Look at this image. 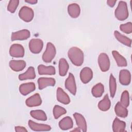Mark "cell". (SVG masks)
<instances>
[{"mask_svg": "<svg viewBox=\"0 0 132 132\" xmlns=\"http://www.w3.org/2000/svg\"><path fill=\"white\" fill-rule=\"evenodd\" d=\"M120 30L127 34H129L132 32V23L127 22L125 24H122L120 26Z\"/></svg>", "mask_w": 132, "mask_h": 132, "instance_id": "e575fe53", "label": "cell"}, {"mask_svg": "<svg viewBox=\"0 0 132 132\" xmlns=\"http://www.w3.org/2000/svg\"><path fill=\"white\" fill-rule=\"evenodd\" d=\"M116 18L119 21H124L128 17V10L127 4L124 1H120L114 11Z\"/></svg>", "mask_w": 132, "mask_h": 132, "instance_id": "7a4b0ae2", "label": "cell"}, {"mask_svg": "<svg viewBox=\"0 0 132 132\" xmlns=\"http://www.w3.org/2000/svg\"><path fill=\"white\" fill-rule=\"evenodd\" d=\"M36 77L35 70L34 67H29L27 71L19 75V79L20 80H25L27 79H35Z\"/></svg>", "mask_w": 132, "mask_h": 132, "instance_id": "44dd1931", "label": "cell"}, {"mask_svg": "<svg viewBox=\"0 0 132 132\" xmlns=\"http://www.w3.org/2000/svg\"><path fill=\"white\" fill-rule=\"evenodd\" d=\"M111 106V102L108 94H106L104 98L98 102V108L100 110L103 111L108 110Z\"/></svg>", "mask_w": 132, "mask_h": 132, "instance_id": "484cf974", "label": "cell"}, {"mask_svg": "<svg viewBox=\"0 0 132 132\" xmlns=\"http://www.w3.org/2000/svg\"><path fill=\"white\" fill-rule=\"evenodd\" d=\"M38 72L39 75H53L56 73V70L53 66H45L43 64H39L38 67Z\"/></svg>", "mask_w": 132, "mask_h": 132, "instance_id": "d6986e66", "label": "cell"}, {"mask_svg": "<svg viewBox=\"0 0 132 132\" xmlns=\"http://www.w3.org/2000/svg\"><path fill=\"white\" fill-rule=\"evenodd\" d=\"M57 100L60 103L68 105L70 103V98L69 95L61 88H58L56 92Z\"/></svg>", "mask_w": 132, "mask_h": 132, "instance_id": "ac0fdd59", "label": "cell"}, {"mask_svg": "<svg viewBox=\"0 0 132 132\" xmlns=\"http://www.w3.org/2000/svg\"><path fill=\"white\" fill-rule=\"evenodd\" d=\"M117 90L116 80L113 75L111 74L109 77V91L111 97H113L115 95Z\"/></svg>", "mask_w": 132, "mask_h": 132, "instance_id": "4dcf8cb0", "label": "cell"}, {"mask_svg": "<svg viewBox=\"0 0 132 132\" xmlns=\"http://www.w3.org/2000/svg\"><path fill=\"white\" fill-rule=\"evenodd\" d=\"M25 103L26 105L29 107L39 106L42 104V99L39 93H35L27 98Z\"/></svg>", "mask_w": 132, "mask_h": 132, "instance_id": "7c38bea8", "label": "cell"}, {"mask_svg": "<svg viewBox=\"0 0 132 132\" xmlns=\"http://www.w3.org/2000/svg\"><path fill=\"white\" fill-rule=\"evenodd\" d=\"M20 1L19 0H10L7 6V10L10 13H13L15 11Z\"/></svg>", "mask_w": 132, "mask_h": 132, "instance_id": "836d02e7", "label": "cell"}, {"mask_svg": "<svg viewBox=\"0 0 132 132\" xmlns=\"http://www.w3.org/2000/svg\"><path fill=\"white\" fill-rule=\"evenodd\" d=\"M119 81L122 85L127 86L131 81V74L130 72L126 69L121 70L119 73Z\"/></svg>", "mask_w": 132, "mask_h": 132, "instance_id": "4fadbf2b", "label": "cell"}, {"mask_svg": "<svg viewBox=\"0 0 132 132\" xmlns=\"http://www.w3.org/2000/svg\"><path fill=\"white\" fill-rule=\"evenodd\" d=\"M68 12L71 18H77L80 13V7L76 3L71 4L68 7Z\"/></svg>", "mask_w": 132, "mask_h": 132, "instance_id": "ffe728a7", "label": "cell"}, {"mask_svg": "<svg viewBox=\"0 0 132 132\" xmlns=\"http://www.w3.org/2000/svg\"><path fill=\"white\" fill-rule=\"evenodd\" d=\"M30 36V32L27 29H22L11 34V40H24L29 38Z\"/></svg>", "mask_w": 132, "mask_h": 132, "instance_id": "9c48e42d", "label": "cell"}, {"mask_svg": "<svg viewBox=\"0 0 132 132\" xmlns=\"http://www.w3.org/2000/svg\"><path fill=\"white\" fill-rule=\"evenodd\" d=\"M81 131V130L79 128H78V127L75 128H74V129H73V130H71V131Z\"/></svg>", "mask_w": 132, "mask_h": 132, "instance_id": "f35d334b", "label": "cell"}, {"mask_svg": "<svg viewBox=\"0 0 132 132\" xmlns=\"http://www.w3.org/2000/svg\"><path fill=\"white\" fill-rule=\"evenodd\" d=\"M67 110L63 107L59 105H55L53 108V116L55 119H57L61 116L65 114Z\"/></svg>", "mask_w": 132, "mask_h": 132, "instance_id": "1f68e13d", "label": "cell"}, {"mask_svg": "<svg viewBox=\"0 0 132 132\" xmlns=\"http://www.w3.org/2000/svg\"><path fill=\"white\" fill-rule=\"evenodd\" d=\"M28 124L29 128L34 131H49L51 129V127L48 125L37 123L31 120L28 121Z\"/></svg>", "mask_w": 132, "mask_h": 132, "instance_id": "8fae6325", "label": "cell"}, {"mask_svg": "<svg viewBox=\"0 0 132 132\" xmlns=\"http://www.w3.org/2000/svg\"><path fill=\"white\" fill-rule=\"evenodd\" d=\"M126 123L116 118L112 123V130L114 132H121L125 131Z\"/></svg>", "mask_w": 132, "mask_h": 132, "instance_id": "cb8c5ba5", "label": "cell"}, {"mask_svg": "<svg viewBox=\"0 0 132 132\" xmlns=\"http://www.w3.org/2000/svg\"><path fill=\"white\" fill-rule=\"evenodd\" d=\"M99 67L102 72H107L109 70L110 66V60L108 56L105 53H101L97 59Z\"/></svg>", "mask_w": 132, "mask_h": 132, "instance_id": "5b68a950", "label": "cell"}, {"mask_svg": "<svg viewBox=\"0 0 132 132\" xmlns=\"http://www.w3.org/2000/svg\"><path fill=\"white\" fill-rule=\"evenodd\" d=\"M74 118L75 120L76 124L78 128L82 131H86L87 129V122L84 117L79 113H74L73 114Z\"/></svg>", "mask_w": 132, "mask_h": 132, "instance_id": "9a60e30c", "label": "cell"}, {"mask_svg": "<svg viewBox=\"0 0 132 132\" xmlns=\"http://www.w3.org/2000/svg\"><path fill=\"white\" fill-rule=\"evenodd\" d=\"M26 64V62L23 60H11L9 63L10 68L15 72L22 71L25 68Z\"/></svg>", "mask_w": 132, "mask_h": 132, "instance_id": "e0dca14e", "label": "cell"}, {"mask_svg": "<svg viewBox=\"0 0 132 132\" xmlns=\"http://www.w3.org/2000/svg\"><path fill=\"white\" fill-rule=\"evenodd\" d=\"M69 69V65L64 58H61L59 61V74L61 76L66 75Z\"/></svg>", "mask_w": 132, "mask_h": 132, "instance_id": "83f0119b", "label": "cell"}, {"mask_svg": "<svg viewBox=\"0 0 132 132\" xmlns=\"http://www.w3.org/2000/svg\"><path fill=\"white\" fill-rule=\"evenodd\" d=\"M65 88L73 95H75L77 91L75 79L73 74L70 73L68 77L65 81Z\"/></svg>", "mask_w": 132, "mask_h": 132, "instance_id": "ba28073f", "label": "cell"}, {"mask_svg": "<svg viewBox=\"0 0 132 132\" xmlns=\"http://www.w3.org/2000/svg\"><path fill=\"white\" fill-rule=\"evenodd\" d=\"M114 111L116 115L121 118H126L128 116L127 107L124 106L120 102H117L114 107Z\"/></svg>", "mask_w": 132, "mask_h": 132, "instance_id": "603a6c76", "label": "cell"}, {"mask_svg": "<svg viewBox=\"0 0 132 132\" xmlns=\"http://www.w3.org/2000/svg\"><path fill=\"white\" fill-rule=\"evenodd\" d=\"M56 54V49L54 45L51 42H48L46 44V50L42 55V60L46 63L51 62Z\"/></svg>", "mask_w": 132, "mask_h": 132, "instance_id": "3957f363", "label": "cell"}, {"mask_svg": "<svg viewBox=\"0 0 132 132\" xmlns=\"http://www.w3.org/2000/svg\"><path fill=\"white\" fill-rule=\"evenodd\" d=\"M28 46L31 53L33 54H39L42 50L43 42L40 39H32L30 40Z\"/></svg>", "mask_w": 132, "mask_h": 132, "instance_id": "8992f818", "label": "cell"}, {"mask_svg": "<svg viewBox=\"0 0 132 132\" xmlns=\"http://www.w3.org/2000/svg\"><path fill=\"white\" fill-rule=\"evenodd\" d=\"M36 89V85L32 82L21 84L19 87L20 92L23 95H27Z\"/></svg>", "mask_w": 132, "mask_h": 132, "instance_id": "2e32d148", "label": "cell"}, {"mask_svg": "<svg viewBox=\"0 0 132 132\" xmlns=\"http://www.w3.org/2000/svg\"><path fill=\"white\" fill-rule=\"evenodd\" d=\"M15 131H18V132H27V130L23 126H17L15 127Z\"/></svg>", "mask_w": 132, "mask_h": 132, "instance_id": "d590c367", "label": "cell"}, {"mask_svg": "<svg viewBox=\"0 0 132 132\" xmlns=\"http://www.w3.org/2000/svg\"><path fill=\"white\" fill-rule=\"evenodd\" d=\"M116 2H117L116 0H114V1L108 0V1H107V5H108L109 7H113L115 5V4H116Z\"/></svg>", "mask_w": 132, "mask_h": 132, "instance_id": "8d00e7d4", "label": "cell"}, {"mask_svg": "<svg viewBox=\"0 0 132 132\" xmlns=\"http://www.w3.org/2000/svg\"><path fill=\"white\" fill-rule=\"evenodd\" d=\"M113 34L115 38L117 39V40L119 42H120V43H122L123 44L127 46H128V47L131 46V40L130 38L121 34L120 32H119L117 30H115Z\"/></svg>", "mask_w": 132, "mask_h": 132, "instance_id": "d4e9b609", "label": "cell"}, {"mask_svg": "<svg viewBox=\"0 0 132 132\" xmlns=\"http://www.w3.org/2000/svg\"><path fill=\"white\" fill-rule=\"evenodd\" d=\"M93 78L92 70L88 67L84 68L80 72V78L84 84H87Z\"/></svg>", "mask_w": 132, "mask_h": 132, "instance_id": "30bf717a", "label": "cell"}, {"mask_svg": "<svg viewBox=\"0 0 132 132\" xmlns=\"http://www.w3.org/2000/svg\"><path fill=\"white\" fill-rule=\"evenodd\" d=\"M60 128L63 130L71 129L73 126V122L70 117H65L61 120L59 122Z\"/></svg>", "mask_w": 132, "mask_h": 132, "instance_id": "7402d4cb", "label": "cell"}, {"mask_svg": "<svg viewBox=\"0 0 132 132\" xmlns=\"http://www.w3.org/2000/svg\"><path fill=\"white\" fill-rule=\"evenodd\" d=\"M68 56L71 62L77 67L81 65L84 62V55L81 49L77 47H71L68 52Z\"/></svg>", "mask_w": 132, "mask_h": 132, "instance_id": "6da1fadb", "label": "cell"}, {"mask_svg": "<svg viewBox=\"0 0 132 132\" xmlns=\"http://www.w3.org/2000/svg\"><path fill=\"white\" fill-rule=\"evenodd\" d=\"M30 114L33 118L39 121H46L47 117L44 111L42 110H34L30 112Z\"/></svg>", "mask_w": 132, "mask_h": 132, "instance_id": "f1b7e54d", "label": "cell"}, {"mask_svg": "<svg viewBox=\"0 0 132 132\" xmlns=\"http://www.w3.org/2000/svg\"><path fill=\"white\" fill-rule=\"evenodd\" d=\"M56 81L53 78L40 77L38 80V88L40 90H42L48 86H54Z\"/></svg>", "mask_w": 132, "mask_h": 132, "instance_id": "5bb4252c", "label": "cell"}, {"mask_svg": "<svg viewBox=\"0 0 132 132\" xmlns=\"http://www.w3.org/2000/svg\"><path fill=\"white\" fill-rule=\"evenodd\" d=\"M112 54L118 67H123L127 66V63L126 59L118 52L116 51H113L112 52Z\"/></svg>", "mask_w": 132, "mask_h": 132, "instance_id": "4316f807", "label": "cell"}, {"mask_svg": "<svg viewBox=\"0 0 132 132\" xmlns=\"http://www.w3.org/2000/svg\"><path fill=\"white\" fill-rule=\"evenodd\" d=\"M9 54L11 57L22 58L24 56L25 50L21 44H13L10 47Z\"/></svg>", "mask_w": 132, "mask_h": 132, "instance_id": "52a82bcc", "label": "cell"}, {"mask_svg": "<svg viewBox=\"0 0 132 132\" xmlns=\"http://www.w3.org/2000/svg\"><path fill=\"white\" fill-rule=\"evenodd\" d=\"M120 103L124 106L127 107L129 105V95L128 91L125 90L124 91L121 96Z\"/></svg>", "mask_w": 132, "mask_h": 132, "instance_id": "d6a6232c", "label": "cell"}, {"mask_svg": "<svg viewBox=\"0 0 132 132\" xmlns=\"http://www.w3.org/2000/svg\"><path fill=\"white\" fill-rule=\"evenodd\" d=\"M104 92V86L101 83H98L94 85L91 90V93L95 97H101Z\"/></svg>", "mask_w": 132, "mask_h": 132, "instance_id": "f546056e", "label": "cell"}, {"mask_svg": "<svg viewBox=\"0 0 132 132\" xmlns=\"http://www.w3.org/2000/svg\"><path fill=\"white\" fill-rule=\"evenodd\" d=\"M19 16L23 21L30 22L34 18V12L31 8L24 6L20 9L19 12Z\"/></svg>", "mask_w": 132, "mask_h": 132, "instance_id": "277c9868", "label": "cell"}, {"mask_svg": "<svg viewBox=\"0 0 132 132\" xmlns=\"http://www.w3.org/2000/svg\"><path fill=\"white\" fill-rule=\"evenodd\" d=\"M25 2L26 3H27L30 4H32V5L36 4L38 3V1H37V0H27V1H25Z\"/></svg>", "mask_w": 132, "mask_h": 132, "instance_id": "74e56055", "label": "cell"}]
</instances>
